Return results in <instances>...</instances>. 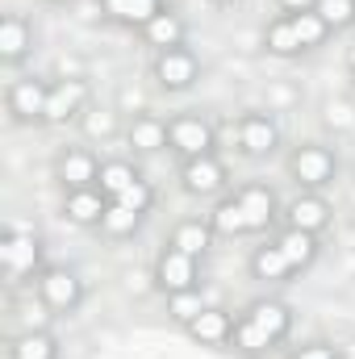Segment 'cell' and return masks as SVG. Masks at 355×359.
I'll list each match as a JSON object with an SVG mask.
<instances>
[{
  "instance_id": "74e56055",
  "label": "cell",
  "mask_w": 355,
  "mask_h": 359,
  "mask_svg": "<svg viewBox=\"0 0 355 359\" xmlns=\"http://www.w3.org/2000/svg\"><path fill=\"white\" fill-rule=\"evenodd\" d=\"M347 67H351V72H355V42H351V46H347Z\"/></svg>"
},
{
  "instance_id": "7a4b0ae2",
  "label": "cell",
  "mask_w": 355,
  "mask_h": 359,
  "mask_svg": "<svg viewBox=\"0 0 355 359\" xmlns=\"http://www.w3.org/2000/svg\"><path fill=\"white\" fill-rule=\"evenodd\" d=\"M284 172L297 184V192H326L339 180V155L322 142H301L288 151Z\"/></svg>"
},
{
  "instance_id": "3957f363",
  "label": "cell",
  "mask_w": 355,
  "mask_h": 359,
  "mask_svg": "<svg viewBox=\"0 0 355 359\" xmlns=\"http://www.w3.org/2000/svg\"><path fill=\"white\" fill-rule=\"evenodd\" d=\"M168 151L180 155V163L201 159V155H217V126L201 113L168 117Z\"/></svg>"
},
{
  "instance_id": "8992f818",
  "label": "cell",
  "mask_w": 355,
  "mask_h": 359,
  "mask_svg": "<svg viewBox=\"0 0 355 359\" xmlns=\"http://www.w3.org/2000/svg\"><path fill=\"white\" fill-rule=\"evenodd\" d=\"M46 100H51V84L42 76H21L13 80L4 92V104H8V117L17 126H38L46 121Z\"/></svg>"
},
{
  "instance_id": "f1b7e54d",
  "label": "cell",
  "mask_w": 355,
  "mask_h": 359,
  "mask_svg": "<svg viewBox=\"0 0 355 359\" xmlns=\"http://www.w3.org/2000/svg\"><path fill=\"white\" fill-rule=\"evenodd\" d=\"M288 21H293V29H297V38H301V46H305V50L326 46V42H330V34H335V29L322 21V13H318V8H309V13H293Z\"/></svg>"
},
{
  "instance_id": "ac0fdd59",
  "label": "cell",
  "mask_w": 355,
  "mask_h": 359,
  "mask_svg": "<svg viewBox=\"0 0 355 359\" xmlns=\"http://www.w3.org/2000/svg\"><path fill=\"white\" fill-rule=\"evenodd\" d=\"M100 13H105L113 25L142 29V25H151L159 13H168V0H100Z\"/></svg>"
},
{
  "instance_id": "836d02e7",
  "label": "cell",
  "mask_w": 355,
  "mask_h": 359,
  "mask_svg": "<svg viewBox=\"0 0 355 359\" xmlns=\"http://www.w3.org/2000/svg\"><path fill=\"white\" fill-rule=\"evenodd\" d=\"M288 359H339V343H326V339H314V343H301L293 347Z\"/></svg>"
},
{
  "instance_id": "6da1fadb",
  "label": "cell",
  "mask_w": 355,
  "mask_h": 359,
  "mask_svg": "<svg viewBox=\"0 0 355 359\" xmlns=\"http://www.w3.org/2000/svg\"><path fill=\"white\" fill-rule=\"evenodd\" d=\"M293 330V309L280 301V297H260L251 301L239 318H234V334H230V347L239 355L255 359L267 355L272 347H280Z\"/></svg>"
},
{
  "instance_id": "52a82bcc",
  "label": "cell",
  "mask_w": 355,
  "mask_h": 359,
  "mask_svg": "<svg viewBox=\"0 0 355 359\" xmlns=\"http://www.w3.org/2000/svg\"><path fill=\"white\" fill-rule=\"evenodd\" d=\"M151 76H155V88L159 92H188L196 80H201V59H196L192 46L163 50V55H155Z\"/></svg>"
},
{
  "instance_id": "5bb4252c",
  "label": "cell",
  "mask_w": 355,
  "mask_h": 359,
  "mask_svg": "<svg viewBox=\"0 0 355 359\" xmlns=\"http://www.w3.org/2000/svg\"><path fill=\"white\" fill-rule=\"evenodd\" d=\"M284 226L293 230H305V234H322L330 222H335V209L326 201V192H297L288 205H284Z\"/></svg>"
},
{
  "instance_id": "1f68e13d",
  "label": "cell",
  "mask_w": 355,
  "mask_h": 359,
  "mask_svg": "<svg viewBox=\"0 0 355 359\" xmlns=\"http://www.w3.org/2000/svg\"><path fill=\"white\" fill-rule=\"evenodd\" d=\"M318 13H322V21L335 34H343V29L355 25V0H318Z\"/></svg>"
},
{
  "instance_id": "9c48e42d",
  "label": "cell",
  "mask_w": 355,
  "mask_h": 359,
  "mask_svg": "<svg viewBox=\"0 0 355 359\" xmlns=\"http://www.w3.org/2000/svg\"><path fill=\"white\" fill-rule=\"evenodd\" d=\"M234 138L247 159H272L280 151V126L272 113H243L234 121Z\"/></svg>"
},
{
  "instance_id": "ffe728a7",
  "label": "cell",
  "mask_w": 355,
  "mask_h": 359,
  "mask_svg": "<svg viewBox=\"0 0 355 359\" xmlns=\"http://www.w3.org/2000/svg\"><path fill=\"white\" fill-rule=\"evenodd\" d=\"M138 38L155 50V55H163V50H176V46H188V25H184V17L180 13H159L151 25H142L138 29Z\"/></svg>"
},
{
  "instance_id": "ba28073f",
  "label": "cell",
  "mask_w": 355,
  "mask_h": 359,
  "mask_svg": "<svg viewBox=\"0 0 355 359\" xmlns=\"http://www.w3.org/2000/svg\"><path fill=\"white\" fill-rule=\"evenodd\" d=\"M180 188L188 192V196H201V201H217V196H226V188H230V172H226V163L217 159V155H201V159H188V163H180Z\"/></svg>"
},
{
  "instance_id": "603a6c76",
  "label": "cell",
  "mask_w": 355,
  "mask_h": 359,
  "mask_svg": "<svg viewBox=\"0 0 355 359\" xmlns=\"http://www.w3.org/2000/svg\"><path fill=\"white\" fill-rule=\"evenodd\" d=\"M322 234H305V230H293V226H284L272 243L284 251V259L293 264L297 271H305V268H314V259H318V251H322V243H318Z\"/></svg>"
},
{
  "instance_id": "f35d334b",
  "label": "cell",
  "mask_w": 355,
  "mask_h": 359,
  "mask_svg": "<svg viewBox=\"0 0 355 359\" xmlns=\"http://www.w3.org/2000/svg\"><path fill=\"white\" fill-rule=\"evenodd\" d=\"M46 4H59V0H46Z\"/></svg>"
},
{
  "instance_id": "277c9868",
  "label": "cell",
  "mask_w": 355,
  "mask_h": 359,
  "mask_svg": "<svg viewBox=\"0 0 355 359\" xmlns=\"http://www.w3.org/2000/svg\"><path fill=\"white\" fill-rule=\"evenodd\" d=\"M42 271V238L34 230H8L0 238V276L4 284H21Z\"/></svg>"
},
{
  "instance_id": "9a60e30c",
  "label": "cell",
  "mask_w": 355,
  "mask_h": 359,
  "mask_svg": "<svg viewBox=\"0 0 355 359\" xmlns=\"http://www.w3.org/2000/svg\"><path fill=\"white\" fill-rule=\"evenodd\" d=\"M126 147L138 159H151V155L168 151V121L159 113H134L126 121Z\"/></svg>"
},
{
  "instance_id": "7c38bea8",
  "label": "cell",
  "mask_w": 355,
  "mask_h": 359,
  "mask_svg": "<svg viewBox=\"0 0 355 359\" xmlns=\"http://www.w3.org/2000/svg\"><path fill=\"white\" fill-rule=\"evenodd\" d=\"M100 163L105 159H96V151H88V147H63L55 155V180L63 184V192H72V188H96Z\"/></svg>"
},
{
  "instance_id": "f546056e",
  "label": "cell",
  "mask_w": 355,
  "mask_h": 359,
  "mask_svg": "<svg viewBox=\"0 0 355 359\" xmlns=\"http://www.w3.org/2000/svg\"><path fill=\"white\" fill-rule=\"evenodd\" d=\"M163 301H168V318H172L176 326H184V330H188V326L196 322V313H201V309L209 305L201 288H184V292H168Z\"/></svg>"
},
{
  "instance_id": "d6a6232c",
  "label": "cell",
  "mask_w": 355,
  "mask_h": 359,
  "mask_svg": "<svg viewBox=\"0 0 355 359\" xmlns=\"http://www.w3.org/2000/svg\"><path fill=\"white\" fill-rule=\"evenodd\" d=\"M117 201H121L126 209H134V213H142V217H147V213L155 209V201H159V192H155V184H151V180L142 176L138 184H134V188H126V192H121Z\"/></svg>"
},
{
  "instance_id": "4316f807",
  "label": "cell",
  "mask_w": 355,
  "mask_h": 359,
  "mask_svg": "<svg viewBox=\"0 0 355 359\" xmlns=\"http://www.w3.org/2000/svg\"><path fill=\"white\" fill-rule=\"evenodd\" d=\"M142 180V172H138V163L134 159H105L100 163V180H96V188L109 196V201H117L126 188H134Z\"/></svg>"
},
{
  "instance_id": "2e32d148",
  "label": "cell",
  "mask_w": 355,
  "mask_h": 359,
  "mask_svg": "<svg viewBox=\"0 0 355 359\" xmlns=\"http://www.w3.org/2000/svg\"><path fill=\"white\" fill-rule=\"evenodd\" d=\"M230 334H234V313L222 309V305H205L196 313V322L188 326V339L201 343V347H230Z\"/></svg>"
},
{
  "instance_id": "d4e9b609",
  "label": "cell",
  "mask_w": 355,
  "mask_h": 359,
  "mask_svg": "<svg viewBox=\"0 0 355 359\" xmlns=\"http://www.w3.org/2000/svg\"><path fill=\"white\" fill-rule=\"evenodd\" d=\"M4 359H59V339L51 330H21L8 339Z\"/></svg>"
},
{
  "instance_id": "4fadbf2b",
  "label": "cell",
  "mask_w": 355,
  "mask_h": 359,
  "mask_svg": "<svg viewBox=\"0 0 355 359\" xmlns=\"http://www.w3.org/2000/svg\"><path fill=\"white\" fill-rule=\"evenodd\" d=\"M155 284L159 292H184V288H201V259L184 255L176 247H163L159 259H155Z\"/></svg>"
},
{
  "instance_id": "5b68a950",
  "label": "cell",
  "mask_w": 355,
  "mask_h": 359,
  "mask_svg": "<svg viewBox=\"0 0 355 359\" xmlns=\"http://www.w3.org/2000/svg\"><path fill=\"white\" fill-rule=\"evenodd\" d=\"M38 297L46 301V309L55 318H67L84 301V280L72 268H42L38 271Z\"/></svg>"
},
{
  "instance_id": "4dcf8cb0",
  "label": "cell",
  "mask_w": 355,
  "mask_h": 359,
  "mask_svg": "<svg viewBox=\"0 0 355 359\" xmlns=\"http://www.w3.org/2000/svg\"><path fill=\"white\" fill-rule=\"evenodd\" d=\"M80 126H84V134H88V138H100V142H109V138L126 134L121 117H117L113 109H100V104H88V113L80 117Z\"/></svg>"
},
{
  "instance_id": "484cf974",
  "label": "cell",
  "mask_w": 355,
  "mask_h": 359,
  "mask_svg": "<svg viewBox=\"0 0 355 359\" xmlns=\"http://www.w3.org/2000/svg\"><path fill=\"white\" fill-rule=\"evenodd\" d=\"M264 50L267 55H276V59H297V55H305V46H301L293 21H288L284 13L272 17V21L264 25Z\"/></svg>"
},
{
  "instance_id": "e575fe53",
  "label": "cell",
  "mask_w": 355,
  "mask_h": 359,
  "mask_svg": "<svg viewBox=\"0 0 355 359\" xmlns=\"http://www.w3.org/2000/svg\"><path fill=\"white\" fill-rule=\"evenodd\" d=\"M280 4V13L284 17H293V13H309V8H318V0H276Z\"/></svg>"
},
{
  "instance_id": "e0dca14e",
  "label": "cell",
  "mask_w": 355,
  "mask_h": 359,
  "mask_svg": "<svg viewBox=\"0 0 355 359\" xmlns=\"http://www.w3.org/2000/svg\"><path fill=\"white\" fill-rule=\"evenodd\" d=\"M29 50H34V25H29V17L4 13L0 17V63L4 67H17Z\"/></svg>"
},
{
  "instance_id": "cb8c5ba5",
  "label": "cell",
  "mask_w": 355,
  "mask_h": 359,
  "mask_svg": "<svg viewBox=\"0 0 355 359\" xmlns=\"http://www.w3.org/2000/svg\"><path fill=\"white\" fill-rule=\"evenodd\" d=\"M251 276L260 280V284H288L297 268L284 259V251L276 247V243H264V247H255V255H251Z\"/></svg>"
},
{
  "instance_id": "d590c367",
  "label": "cell",
  "mask_w": 355,
  "mask_h": 359,
  "mask_svg": "<svg viewBox=\"0 0 355 359\" xmlns=\"http://www.w3.org/2000/svg\"><path fill=\"white\" fill-rule=\"evenodd\" d=\"M339 359H355V334H351V339H343V343H339Z\"/></svg>"
},
{
  "instance_id": "7402d4cb",
  "label": "cell",
  "mask_w": 355,
  "mask_h": 359,
  "mask_svg": "<svg viewBox=\"0 0 355 359\" xmlns=\"http://www.w3.org/2000/svg\"><path fill=\"white\" fill-rule=\"evenodd\" d=\"M205 217H209V226H213V234H217V238H243V234H251L247 213H243V205H239V196H234V192L217 196V201H213V209H209Z\"/></svg>"
},
{
  "instance_id": "83f0119b",
  "label": "cell",
  "mask_w": 355,
  "mask_h": 359,
  "mask_svg": "<svg viewBox=\"0 0 355 359\" xmlns=\"http://www.w3.org/2000/svg\"><path fill=\"white\" fill-rule=\"evenodd\" d=\"M96 230H100L109 243H126V238H134V234L142 230V213L126 209L121 201H109V209H105V217H100Z\"/></svg>"
},
{
  "instance_id": "8d00e7d4",
  "label": "cell",
  "mask_w": 355,
  "mask_h": 359,
  "mask_svg": "<svg viewBox=\"0 0 355 359\" xmlns=\"http://www.w3.org/2000/svg\"><path fill=\"white\" fill-rule=\"evenodd\" d=\"M213 8H234V4H243V0H209Z\"/></svg>"
},
{
  "instance_id": "30bf717a",
  "label": "cell",
  "mask_w": 355,
  "mask_h": 359,
  "mask_svg": "<svg viewBox=\"0 0 355 359\" xmlns=\"http://www.w3.org/2000/svg\"><path fill=\"white\" fill-rule=\"evenodd\" d=\"M234 196H239V205H243V213H247V226H251V234H267L276 222H280V201H276V188L264 184V180H251V184H243V188H234Z\"/></svg>"
},
{
  "instance_id": "44dd1931",
  "label": "cell",
  "mask_w": 355,
  "mask_h": 359,
  "mask_svg": "<svg viewBox=\"0 0 355 359\" xmlns=\"http://www.w3.org/2000/svg\"><path fill=\"white\" fill-rule=\"evenodd\" d=\"M105 209H109V196L100 188H72V192H63V217L72 226H100Z\"/></svg>"
},
{
  "instance_id": "8fae6325",
  "label": "cell",
  "mask_w": 355,
  "mask_h": 359,
  "mask_svg": "<svg viewBox=\"0 0 355 359\" xmlns=\"http://www.w3.org/2000/svg\"><path fill=\"white\" fill-rule=\"evenodd\" d=\"M92 88L88 80H59L51 84V100H46V121L42 126H67V121H80L88 113Z\"/></svg>"
},
{
  "instance_id": "d6986e66",
  "label": "cell",
  "mask_w": 355,
  "mask_h": 359,
  "mask_svg": "<svg viewBox=\"0 0 355 359\" xmlns=\"http://www.w3.org/2000/svg\"><path fill=\"white\" fill-rule=\"evenodd\" d=\"M213 226H209V217H184L172 226V234H168V247H176L184 255H192V259H205L209 255V247H213Z\"/></svg>"
}]
</instances>
